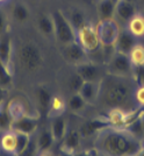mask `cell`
I'll return each instance as SVG.
<instances>
[{
    "label": "cell",
    "instance_id": "6da1fadb",
    "mask_svg": "<svg viewBox=\"0 0 144 156\" xmlns=\"http://www.w3.org/2000/svg\"><path fill=\"white\" fill-rule=\"evenodd\" d=\"M142 147V140L125 128L111 126L100 130L95 141L97 151L107 156H137Z\"/></svg>",
    "mask_w": 144,
    "mask_h": 156
},
{
    "label": "cell",
    "instance_id": "7a4b0ae2",
    "mask_svg": "<svg viewBox=\"0 0 144 156\" xmlns=\"http://www.w3.org/2000/svg\"><path fill=\"white\" fill-rule=\"evenodd\" d=\"M134 84L136 83L131 82L130 77H120L107 73L99 83L98 103L107 110H130L129 105L135 101Z\"/></svg>",
    "mask_w": 144,
    "mask_h": 156
},
{
    "label": "cell",
    "instance_id": "3957f363",
    "mask_svg": "<svg viewBox=\"0 0 144 156\" xmlns=\"http://www.w3.org/2000/svg\"><path fill=\"white\" fill-rule=\"evenodd\" d=\"M20 66L27 72H36L44 63V57L39 46L34 42H26L18 51Z\"/></svg>",
    "mask_w": 144,
    "mask_h": 156
},
{
    "label": "cell",
    "instance_id": "277c9868",
    "mask_svg": "<svg viewBox=\"0 0 144 156\" xmlns=\"http://www.w3.org/2000/svg\"><path fill=\"white\" fill-rule=\"evenodd\" d=\"M53 19V28H55V37L63 46L77 42V32L72 27L71 22L67 16L62 11H55L51 13Z\"/></svg>",
    "mask_w": 144,
    "mask_h": 156
},
{
    "label": "cell",
    "instance_id": "5b68a950",
    "mask_svg": "<svg viewBox=\"0 0 144 156\" xmlns=\"http://www.w3.org/2000/svg\"><path fill=\"white\" fill-rule=\"evenodd\" d=\"M95 28L98 32V36L101 46L104 48H113L114 49V46L116 43V40H118L120 30H121L116 20H101V21H99V23L95 26Z\"/></svg>",
    "mask_w": 144,
    "mask_h": 156
},
{
    "label": "cell",
    "instance_id": "8992f818",
    "mask_svg": "<svg viewBox=\"0 0 144 156\" xmlns=\"http://www.w3.org/2000/svg\"><path fill=\"white\" fill-rule=\"evenodd\" d=\"M77 42L87 52V55L99 51L102 47L99 40L97 28L91 22H88L83 28L77 30Z\"/></svg>",
    "mask_w": 144,
    "mask_h": 156
},
{
    "label": "cell",
    "instance_id": "52a82bcc",
    "mask_svg": "<svg viewBox=\"0 0 144 156\" xmlns=\"http://www.w3.org/2000/svg\"><path fill=\"white\" fill-rule=\"evenodd\" d=\"M134 66L131 65L128 55L114 51L109 57L107 64V71L114 76L120 77H131Z\"/></svg>",
    "mask_w": 144,
    "mask_h": 156
},
{
    "label": "cell",
    "instance_id": "ba28073f",
    "mask_svg": "<svg viewBox=\"0 0 144 156\" xmlns=\"http://www.w3.org/2000/svg\"><path fill=\"white\" fill-rule=\"evenodd\" d=\"M62 55L66 62H69L70 64L73 65H79L80 63H84L86 61H88L87 58V52L80 47L78 42H73L70 44H65L63 47L62 50Z\"/></svg>",
    "mask_w": 144,
    "mask_h": 156
},
{
    "label": "cell",
    "instance_id": "9c48e42d",
    "mask_svg": "<svg viewBox=\"0 0 144 156\" xmlns=\"http://www.w3.org/2000/svg\"><path fill=\"white\" fill-rule=\"evenodd\" d=\"M77 73L84 79V82H97L99 83L102 79L101 69L97 64L86 61L84 63L77 65Z\"/></svg>",
    "mask_w": 144,
    "mask_h": 156
},
{
    "label": "cell",
    "instance_id": "30bf717a",
    "mask_svg": "<svg viewBox=\"0 0 144 156\" xmlns=\"http://www.w3.org/2000/svg\"><path fill=\"white\" fill-rule=\"evenodd\" d=\"M136 5L131 0H118L116 1V7H115V18H118L120 21L127 22L135 15L137 14Z\"/></svg>",
    "mask_w": 144,
    "mask_h": 156
},
{
    "label": "cell",
    "instance_id": "8fae6325",
    "mask_svg": "<svg viewBox=\"0 0 144 156\" xmlns=\"http://www.w3.org/2000/svg\"><path fill=\"white\" fill-rule=\"evenodd\" d=\"M0 61L12 69L13 61V41L8 33L0 35Z\"/></svg>",
    "mask_w": 144,
    "mask_h": 156
},
{
    "label": "cell",
    "instance_id": "7c38bea8",
    "mask_svg": "<svg viewBox=\"0 0 144 156\" xmlns=\"http://www.w3.org/2000/svg\"><path fill=\"white\" fill-rule=\"evenodd\" d=\"M136 43H137V39L135 36H132L130 33L125 28V29L120 30V34H118V37L116 40V43L114 46V49H115V51L128 55Z\"/></svg>",
    "mask_w": 144,
    "mask_h": 156
},
{
    "label": "cell",
    "instance_id": "4fadbf2b",
    "mask_svg": "<svg viewBox=\"0 0 144 156\" xmlns=\"http://www.w3.org/2000/svg\"><path fill=\"white\" fill-rule=\"evenodd\" d=\"M36 128H37V119L33 115H25L12 122V130L28 135H32L33 133H35Z\"/></svg>",
    "mask_w": 144,
    "mask_h": 156
},
{
    "label": "cell",
    "instance_id": "5bb4252c",
    "mask_svg": "<svg viewBox=\"0 0 144 156\" xmlns=\"http://www.w3.org/2000/svg\"><path fill=\"white\" fill-rule=\"evenodd\" d=\"M108 126H109V124H108L107 119H93V120L85 121L80 126L79 132H80L83 137H88L94 135V134H98L100 130L105 129Z\"/></svg>",
    "mask_w": 144,
    "mask_h": 156
},
{
    "label": "cell",
    "instance_id": "9a60e30c",
    "mask_svg": "<svg viewBox=\"0 0 144 156\" xmlns=\"http://www.w3.org/2000/svg\"><path fill=\"white\" fill-rule=\"evenodd\" d=\"M81 134L80 132L77 129H67V133L63 139V143H62V150L63 151H67L74 154L80 147L81 143Z\"/></svg>",
    "mask_w": 144,
    "mask_h": 156
},
{
    "label": "cell",
    "instance_id": "2e32d148",
    "mask_svg": "<svg viewBox=\"0 0 144 156\" xmlns=\"http://www.w3.org/2000/svg\"><path fill=\"white\" fill-rule=\"evenodd\" d=\"M36 26L39 32L48 39L55 37V28H53V19L51 14L42 13L37 16Z\"/></svg>",
    "mask_w": 144,
    "mask_h": 156
},
{
    "label": "cell",
    "instance_id": "e0dca14e",
    "mask_svg": "<svg viewBox=\"0 0 144 156\" xmlns=\"http://www.w3.org/2000/svg\"><path fill=\"white\" fill-rule=\"evenodd\" d=\"M7 112L9 114V117L12 120H16L20 118L25 117V115H29L27 113V106L25 104V100L19 99V98H14L11 99L6 104Z\"/></svg>",
    "mask_w": 144,
    "mask_h": 156
},
{
    "label": "cell",
    "instance_id": "ac0fdd59",
    "mask_svg": "<svg viewBox=\"0 0 144 156\" xmlns=\"http://www.w3.org/2000/svg\"><path fill=\"white\" fill-rule=\"evenodd\" d=\"M116 1L114 0H100L97 2V12L99 21L101 20L115 19Z\"/></svg>",
    "mask_w": 144,
    "mask_h": 156
},
{
    "label": "cell",
    "instance_id": "d6986e66",
    "mask_svg": "<svg viewBox=\"0 0 144 156\" xmlns=\"http://www.w3.org/2000/svg\"><path fill=\"white\" fill-rule=\"evenodd\" d=\"M100 83V82H99ZM99 83L97 82H85L78 92L81 97L85 99L87 104L98 103L99 97Z\"/></svg>",
    "mask_w": 144,
    "mask_h": 156
},
{
    "label": "cell",
    "instance_id": "ffe728a7",
    "mask_svg": "<svg viewBox=\"0 0 144 156\" xmlns=\"http://www.w3.org/2000/svg\"><path fill=\"white\" fill-rule=\"evenodd\" d=\"M0 149L9 155L16 156V133L14 130H7L0 137Z\"/></svg>",
    "mask_w": 144,
    "mask_h": 156
},
{
    "label": "cell",
    "instance_id": "44dd1931",
    "mask_svg": "<svg viewBox=\"0 0 144 156\" xmlns=\"http://www.w3.org/2000/svg\"><path fill=\"white\" fill-rule=\"evenodd\" d=\"M67 122L65 118L63 115L51 118V125H50V130L53 133V136L55 141H63V139L67 133Z\"/></svg>",
    "mask_w": 144,
    "mask_h": 156
},
{
    "label": "cell",
    "instance_id": "7402d4cb",
    "mask_svg": "<svg viewBox=\"0 0 144 156\" xmlns=\"http://www.w3.org/2000/svg\"><path fill=\"white\" fill-rule=\"evenodd\" d=\"M125 29L137 40L144 37V16L142 15V13L135 14L127 22V28Z\"/></svg>",
    "mask_w": 144,
    "mask_h": 156
},
{
    "label": "cell",
    "instance_id": "603a6c76",
    "mask_svg": "<svg viewBox=\"0 0 144 156\" xmlns=\"http://www.w3.org/2000/svg\"><path fill=\"white\" fill-rule=\"evenodd\" d=\"M66 107H67V103H66V100L62 96H58V94L53 96L51 103H50L49 110H48V115L50 118L63 115L66 110Z\"/></svg>",
    "mask_w": 144,
    "mask_h": 156
},
{
    "label": "cell",
    "instance_id": "cb8c5ba5",
    "mask_svg": "<svg viewBox=\"0 0 144 156\" xmlns=\"http://www.w3.org/2000/svg\"><path fill=\"white\" fill-rule=\"evenodd\" d=\"M51 93L46 89V86H39L35 90V99H36V104L42 111L49 110V106L51 103Z\"/></svg>",
    "mask_w": 144,
    "mask_h": 156
},
{
    "label": "cell",
    "instance_id": "d4e9b609",
    "mask_svg": "<svg viewBox=\"0 0 144 156\" xmlns=\"http://www.w3.org/2000/svg\"><path fill=\"white\" fill-rule=\"evenodd\" d=\"M12 18L19 23H26L30 19V11L26 4L18 2L12 8Z\"/></svg>",
    "mask_w": 144,
    "mask_h": 156
},
{
    "label": "cell",
    "instance_id": "484cf974",
    "mask_svg": "<svg viewBox=\"0 0 144 156\" xmlns=\"http://www.w3.org/2000/svg\"><path fill=\"white\" fill-rule=\"evenodd\" d=\"M55 139L53 136V133L50 129H43L39 132V134L36 137V143L39 151L49 150L53 144Z\"/></svg>",
    "mask_w": 144,
    "mask_h": 156
},
{
    "label": "cell",
    "instance_id": "4316f807",
    "mask_svg": "<svg viewBox=\"0 0 144 156\" xmlns=\"http://www.w3.org/2000/svg\"><path fill=\"white\" fill-rule=\"evenodd\" d=\"M13 85V75L12 69L8 68L0 61V89L1 90H9Z\"/></svg>",
    "mask_w": 144,
    "mask_h": 156
},
{
    "label": "cell",
    "instance_id": "83f0119b",
    "mask_svg": "<svg viewBox=\"0 0 144 156\" xmlns=\"http://www.w3.org/2000/svg\"><path fill=\"white\" fill-rule=\"evenodd\" d=\"M128 57L130 59V63L134 68L144 66V46L136 43L135 47L128 54Z\"/></svg>",
    "mask_w": 144,
    "mask_h": 156
},
{
    "label": "cell",
    "instance_id": "f1b7e54d",
    "mask_svg": "<svg viewBox=\"0 0 144 156\" xmlns=\"http://www.w3.org/2000/svg\"><path fill=\"white\" fill-rule=\"evenodd\" d=\"M66 16H67L69 21L71 22L72 27L76 29V32L88 23V21L86 19V15L80 9H72L69 13V15H66Z\"/></svg>",
    "mask_w": 144,
    "mask_h": 156
},
{
    "label": "cell",
    "instance_id": "f546056e",
    "mask_svg": "<svg viewBox=\"0 0 144 156\" xmlns=\"http://www.w3.org/2000/svg\"><path fill=\"white\" fill-rule=\"evenodd\" d=\"M69 108L73 112H79L83 111L85 108V106L87 105V103L85 101V99L81 97L79 93H73L71 97L69 98V100L66 101Z\"/></svg>",
    "mask_w": 144,
    "mask_h": 156
},
{
    "label": "cell",
    "instance_id": "4dcf8cb0",
    "mask_svg": "<svg viewBox=\"0 0 144 156\" xmlns=\"http://www.w3.org/2000/svg\"><path fill=\"white\" fill-rule=\"evenodd\" d=\"M12 122L13 120L11 119L6 108V104H2L0 106V132H7L12 129Z\"/></svg>",
    "mask_w": 144,
    "mask_h": 156
},
{
    "label": "cell",
    "instance_id": "1f68e13d",
    "mask_svg": "<svg viewBox=\"0 0 144 156\" xmlns=\"http://www.w3.org/2000/svg\"><path fill=\"white\" fill-rule=\"evenodd\" d=\"M16 133V156L19 155L22 150L26 149V147L28 146V143L30 142V135L28 134H23V133Z\"/></svg>",
    "mask_w": 144,
    "mask_h": 156
},
{
    "label": "cell",
    "instance_id": "d6a6232c",
    "mask_svg": "<svg viewBox=\"0 0 144 156\" xmlns=\"http://www.w3.org/2000/svg\"><path fill=\"white\" fill-rule=\"evenodd\" d=\"M84 79L79 76L78 73L76 72L73 76H71L70 77V79H69V89H70V91L73 92V93H78L79 91H80V89H81V86L84 85Z\"/></svg>",
    "mask_w": 144,
    "mask_h": 156
},
{
    "label": "cell",
    "instance_id": "836d02e7",
    "mask_svg": "<svg viewBox=\"0 0 144 156\" xmlns=\"http://www.w3.org/2000/svg\"><path fill=\"white\" fill-rule=\"evenodd\" d=\"M39 153V148H37V143L36 140L30 139V142L28 143V146L26 147V149L22 150L18 156H37Z\"/></svg>",
    "mask_w": 144,
    "mask_h": 156
},
{
    "label": "cell",
    "instance_id": "e575fe53",
    "mask_svg": "<svg viewBox=\"0 0 144 156\" xmlns=\"http://www.w3.org/2000/svg\"><path fill=\"white\" fill-rule=\"evenodd\" d=\"M134 100L138 108H144V85H137L135 87Z\"/></svg>",
    "mask_w": 144,
    "mask_h": 156
},
{
    "label": "cell",
    "instance_id": "d590c367",
    "mask_svg": "<svg viewBox=\"0 0 144 156\" xmlns=\"http://www.w3.org/2000/svg\"><path fill=\"white\" fill-rule=\"evenodd\" d=\"M131 77L134 78V82L136 83V85H144V66L134 68Z\"/></svg>",
    "mask_w": 144,
    "mask_h": 156
},
{
    "label": "cell",
    "instance_id": "8d00e7d4",
    "mask_svg": "<svg viewBox=\"0 0 144 156\" xmlns=\"http://www.w3.org/2000/svg\"><path fill=\"white\" fill-rule=\"evenodd\" d=\"M7 32V18L2 11H0V35Z\"/></svg>",
    "mask_w": 144,
    "mask_h": 156
},
{
    "label": "cell",
    "instance_id": "74e56055",
    "mask_svg": "<svg viewBox=\"0 0 144 156\" xmlns=\"http://www.w3.org/2000/svg\"><path fill=\"white\" fill-rule=\"evenodd\" d=\"M73 156H98V151H97V149L86 150V151H76Z\"/></svg>",
    "mask_w": 144,
    "mask_h": 156
},
{
    "label": "cell",
    "instance_id": "f35d334b",
    "mask_svg": "<svg viewBox=\"0 0 144 156\" xmlns=\"http://www.w3.org/2000/svg\"><path fill=\"white\" fill-rule=\"evenodd\" d=\"M2 104H5V90L0 89V106Z\"/></svg>",
    "mask_w": 144,
    "mask_h": 156
},
{
    "label": "cell",
    "instance_id": "ab89813d",
    "mask_svg": "<svg viewBox=\"0 0 144 156\" xmlns=\"http://www.w3.org/2000/svg\"><path fill=\"white\" fill-rule=\"evenodd\" d=\"M37 156H55L53 153H50L49 150H46V151H39Z\"/></svg>",
    "mask_w": 144,
    "mask_h": 156
},
{
    "label": "cell",
    "instance_id": "60d3db41",
    "mask_svg": "<svg viewBox=\"0 0 144 156\" xmlns=\"http://www.w3.org/2000/svg\"><path fill=\"white\" fill-rule=\"evenodd\" d=\"M59 156H73V154L67 153V151H63V150H62V153H60V155Z\"/></svg>",
    "mask_w": 144,
    "mask_h": 156
},
{
    "label": "cell",
    "instance_id": "b9f144b4",
    "mask_svg": "<svg viewBox=\"0 0 144 156\" xmlns=\"http://www.w3.org/2000/svg\"><path fill=\"white\" fill-rule=\"evenodd\" d=\"M137 156H144V143H143V147H142V149L139 151V154Z\"/></svg>",
    "mask_w": 144,
    "mask_h": 156
},
{
    "label": "cell",
    "instance_id": "7bdbcfd3",
    "mask_svg": "<svg viewBox=\"0 0 144 156\" xmlns=\"http://www.w3.org/2000/svg\"><path fill=\"white\" fill-rule=\"evenodd\" d=\"M5 1H7V0H0V4H2V2H5Z\"/></svg>",
    "mask_w": 144,
    "mask_h": 156
},
{
    "label": "cell",
    "instance_id": "ee69618b",
    "mask_svg": "<svg viewBox=\"0 0 144 156\" xmlns=\"http://www.w3.org/2000/svg\"><path fill=\"white\" fill-rule=\"evenodd\" d=\"M98 156H107V155H104V154H99V153H98Z\"/></svg>",
    "mask_w": 144,
    "mask_h": 156
},
{
    "label": "cell",
    "instance_id": "f6af8a7d",
    "mask_svg": "<svg viewBox=\"0 0 144 156\" xmlns=\"http://www.w3.org/2000/svg\"><path fill=\"white\" fill-rule=\"evenodd\" d=\"M141 13H142V15H143V16H144V9H143V11H142V12H141Z\"/></svg>",
    "mask_w": 144,
    "mask_h": 156
},
{
    "label": "cell",
    "instance_id": "bcb514c9",
    "mask_svg": "<svg viewBox=\"0 0 144 156\" xmlns=\"http://www.w3.org/2000/svg\"><path fill=\"white\" fill-rule=\"evenodd\" d=\"M32 1H39V0H32Z\"/></svg>",
    "mask_w": 144,
    "mask_h": 156
},
{
    "label": "cell",
    "instance_id": "7dc6e473",
    "mask_svg": "<svg viewBox=\"0 0 144 156\" xmlns=\"http://www.w3.org/2000/svg\"><path fill=\"white\" fill-rule=\"evenodd\" d=\"M114 1H118V0H114ZM131 1H134V0H131Z\"/></svg>",
    "mask_w": 144,
    "mask_h": 156
},
{
    "label": "cell",
    "instance_id": "c3c4849f",
    "mask_svg": "<svg viewBox=\"0 0 144 156\" xmlns=\"http://www.w3.org/2000/svg\"><path fill=\"white\" fill-rule=\"evenodd\" d=\"M95 1H97V2H98V1H100V0H95Z\"/></svg>",
    "mask_w": 144,
    "mask_h": 156
},
{
    "label": "cell",
    "instance_id": "681fc988",
    "mask_svg": "<svg viewBox=\"0 0 144 156\" xmlns=\"http://www.w3.org/2000/svg\"><path fill=\"white\" fill-rule=\"evenodd\" d=\"M142 1H144V0H142Z\"/></svg>",
    "mask_w": 144,
    "mask_h": 156
}]
</instances>
